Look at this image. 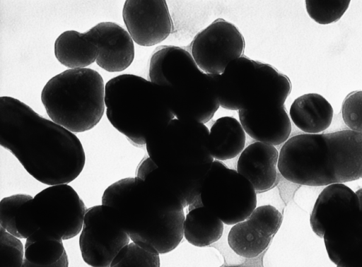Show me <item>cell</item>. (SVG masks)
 Segmentation results:
<instances>
[{"instance_id":"cell-1","label":"cell","mask_w":362,"mask_h":267,"mask_svg":"<svg viewBox=\"0 0 362 267\" xmlns=\"http://www.w3.org/2000/svg\"><path fill=\"white\" fill-rule=\"evenodd\" d=\"M0 145L33 178L49 186L74 181L86 163L83 145L73 132L13 97H0Z\"/></svg>"},{"instance_id":"cell-2","label":"cell","mask_w":362,"mask_h":267,"mask_svg":"<svg viewBox=\"0 0 362 267\" xmlns=\"http://www.w3.org/2000/svg\"><path fill=\"white\" fill-rule=\"evenodd\" d=\"M286 180L322 186L362 178V134L345 129L301 134L282 146L277 165Z\"/></svg>"},{"instance_id":"cell-3","label":"cell","mask_w":362,"mask_h":267,"mask_svg":"<svg viewBox=\"0 0 362 267\" xmlns=\"http://www.w3.org/2000/svg\"><path fill=\"white\" fill-rule=\"evenodd\" d=\"M110 123L135 146L146 141L175 117L163 87L134 74L110 79L105 87Z\"/></svg>"},{"instance_id":"cell-4","label":"cell","mask_w":362,"mask_h":267,"mask_svg":"<svg viewBox=\"0 0 362 267\" xmlns=\"http://www.w3.org/2000/svg\"><path fill=\"white\" fill-rule=\"evenodd\" d=\"M101 75L89 68L70 69L51 78L41 101L52 121L73 133L95 127L105 109Z\"/></svg>"},{"instance_id":"cell-5","label":"cell","mask_w":362,"mask_h":267,"mask_svg":"<svg viewBox=\"0 0 362 267\" xmlns=\"http://www.w3.org/2000/svg\"><path fill=\"white\" fill-rule=\"evenodd\" d=\"M204 124L175 118L147 139L146 148L158 168L186 182L205 180L214 158Z\"/></svg>"},{"instance_id":"cell-6","label":"cell","mask_w":362,"mask_h":267,"mask_svg":"<svg viewBox=\"0 0 362 267\" xmlns=\"http://www.w3.org/2000/svg\"><path fill=\"white\" fill-rule=\"evenodd\" d=\"M141 181L118 210L122 227L132 242L159 254L170 252L184 237V209L170 208L157 200Z\"/></svg>"},{"instance_id":"cell-7","label":"cell","mask_w":362,"mask_h":267,"mask_svg":"<svg viewBox=\"0 0 362 267\" xmlns=\"http://www.w3.org/2000/svg\"><path fill=\"white\" fill-rule=\"evenodd\" d=\"M87 209L75 189L68 184L48 186L24 203L16 216L21 238L42 230L62 239L81 232Z\"/></svg>"},{"instance_id":"cell-8","label":"cell","mask_w":362,"mask_h":267,"mask_svg":"<svg viewBox=\"0 0 362 267\" xmlns=\"http://www.w3.org/2000/svg\"><path fill=\"white\" fill-rule=\"evenodd\" d=\"M200 196L203 206L228 225L245 220L257 206L250 182L218 160L211 164Z\"/></svg>"},{"instance_id":"cell-9","label":"cell","mask_w":362,"mask_h":267,"mask_svg":"<svg viewBox=\"0 0 362 267\" xmlns=\"http://www.w3.org/2000/svg\"><path fill=\"white\" fill-rule=\"evenodd\" d=\"M129 241L117 209L104 205L87 209L79 237V248L86 263L91 267H110Z\"/></svg>"},{"instance_id":"cell-10","label":"cell","mask_w":362,"mask_h":267,"mask_svg":"<svg viewBox=\"0 0 362 267\" xmlns=\"http://www.w3.org/2000/svg\"><path fill=\"white\" fill-rule=\"evenodd\" d=\"M245 42L232 23L217 18L199 32L190 44V53L201 71L221 74L233 60L243 56Z\"/></svg>"},{"instance_id":"cell-11","label":"cell","mask_w":362,"mask_h":267,"mask_svg":"<svg viewBox=\"0 0 362 267\" xmlns=\"http://www.w3.org/2000/svg\"><path fill=\"white\" fill-rule=\"evenodd\" d=\"M169 107L175 118L205 124L220 107L216 74L193 73L164 88Z\"/></svg>"},{"instance_id":"cell-12","label":"cell","mask_w":362,"mask_h":267,"mask_svg":"<svg viewBox=\"0 0 362 267\" xmlns=\"http://www.w3.org/2000/svg\"><path fill=\"white\" fill-rule=\"evenodd\" d=\"M122 17L133 41L142 47L160 43L173 30V22L165 0H127Z\"/></svg>"},{"instance_id":"cell-13","label":"cell","mask_w":362,"mask_h":267,"mask_svg":"<svg viewBox=\"0 0 362 267\" xmlns=\"http://www.w3.org/2000/svg\"><path fill=\"white\" fill-rule=\"evenodd\" d=\"M330 261L337 267H356L362 263V210L352 208L336 215L324 235Z\"/></svg>"},{"instance_id":"cell-14","label":"cell","mask_w":362,"mask_h":267,"mask_svg":"<svg viewBox=\"0 0 362 267\" xmlns=\"http://www.w3.org/2000/svg\"><path fill=\"white\" fill-rule=\"evenodd\" d=\"M292 84L289 78L269 64L256 61V71L247 92L243 109L269 113L284 107Z\"/></svg>"},{"instance_id":"cell-15","label":"cell","mask_w":362,"mask_h":267,"mask_svg":"<svg viewBox=\"0 0 362 267\" xmlns=\"http://www.w3.org/2000/svg\"><path fill=\"white\" fill-rule=\"evenodd\" d=\"M98 45L96 64L108 72L127 69L134 59V44L128 31L114 22H101L86 32Z\"/></svg>"},{"instance_id":"cell-16","label":"cell","mask_w":362,"mask_h":267,"mask_svg":"<svg viewBox=\"0 0 362 267\" xmlns=\"http://www.w3.org/2000/svg\"><path fill=\"white\" fill-rule=\"evenodd\" d=\"M279 154L274 146L257 141L252 143L240 153L237 172L250 182L257 193L266 192L279 183Z\"/></svg>"},{"instance_id":"cell-17","label":"cell","mask_w":362,"mask_h":267,"mask_svg":"<svg viewBox=\"0 0 362 267\" xmlns=\"http://www.w3.org/2000/svg\"><path fill=\"white\" fill-rule=\"evenodd\" d=\"M256 71V61L242 56L230 61L221 74H216L220 106L226 109H243L244 101Z\"/></svg>"},{"instance_id":"cell-18","label":"cell","mask_w":362,"mask_h":267,"mask_svg":"<svg viewBox=\"0 0 362 267\" xmlns=\"http://www.w3.org/2000/svg\"><path fill=\"white\" fill-rule=\"evenodd\" d=\"M201 70L189 52L178 46L161 45L151 57L148 77L150 81L165 88Z\"/></svg>"},{"instance_id":"cell-19","label":"cell","mask_w":362,"mask_h":267,"mask_svg":"<svg viewBox=\"0 0 362 267\" xmlns=\"http://www.w3.org/2000/svg\"><path fill=\"white\" fill-rule=\"evenodd\" d=\"M240 122L245 133L257 142L272 146L284 143L291 133V122L284 106L269 113L238 110Z\"/></svg>"},{"instance_id":"cell-20","label":"cell","mask_w":362,"mask_h":267,"mask_svg":"<svg viewBox=\"0 0 362 267\" xmlns=\"http://www.w3.org/2000/svg\"><path fill=\"white\" fill-rule=\"evenodd\" d=\"M352 208H360L356 192L344 184L326 186L317 196L310 214L312 230L323 238L329 222L341 212Z\"/></svg>"},{"instance_id":"cell-21","label":"cell","mask_w":362,"mask_h":267,"mask_svg":"<svg viewBox=\"0 0 362 267\" xmlns=\"http://www.w3.org/2000/svg\"><path fill=\"white\" fill-rule=\"evenodd\" d=\"M334 116L331 104L318 93H306L291 104L289 117L293 123L305 134H320L330 126Z\"/></svg>"},{"instance_id":"cell-22","label":"cell","mask_w":362,"mask_h":267,"mask_svg":"<svg viewBox=\"0 0 362 267\" xmlns=\"http://www.w3.org/2000/svg\"><path fill=\"white\" fill-rule=\"evenodd\" d=\"M54 55L62 65L70 69H82L92 64L99 55V48L86 34L66 30L54 42Z\"/></svg>"},{"instance_id":"cell-23","label":"cell","mask_w":362,"mask_h":267,"mask_svg":"<svg viewBox=\"0 0 362 267\" xmlns=\"http://www.w3.org/2000/svg\"><path fill=\"white\" fill-rule=\"evenodd\" d=\"M246 133L233 117H222L212 124L209 135V151L214 160L234 158L245 149Z\"/></svg>"},{"instance_id":"cell-24","label":"cell","mask_w":362,"mask_h":267,"mask_svg":"<svg viewBox=\"0 0 362 267\" xmlns=\"http://www.w3.org/2000/svg\"><path fill=\"white\" fill-rule=\"evenodd\" d=\"M223 222L204 207L199 196L189 207L184 222V237L195 247H203L218 241L223 232Z\"/></svg>"},{"instance_id":"cell-25","label":"cell","mask_w":362,"mask_h":267,"mask_svg":"<svg viewBox=\"0 0 362 267\" xmlns=\"http://www.w3.org/2000/svg\"><path fill=\"white\" fill-rule=\"evenodd\" d=\"M272 239L249 219L233 225L228 235L231 249L238 256L247 259L260 255L269 247Z\"/></svg>"},{"instance_id":"cell-26","label":"cell","mask_w":362,"mask_h":267,"mask_svg":"<svg viewBox=\"0 0 362 267\" xmlns=\"http://www.w3.org/2000/svg\"><path fill=\"white\" fill-rule=\"evenodd\" d=\"M25 260L40 266L57 263L66 253L62 239L42 230H37L26 239Z\"/></svg>"},{"instance_id":"cell-27","label":"cell","mask_w":362,"mask_h":267,"mask_svg":"<svg viewBox=\"0 0 362 267\" xmlns=\"http://www.w3.org/2000/svg\"><path fill=\"white\" fill-rule=\"evenodd\" d=\"M159 254L136 242L124 247L110 267H160Z\"/></svg>"},{"instance_id":"cell-28","label":"cell","mask_w":362,"mask_h":267,"mask_svg":"<svg viewBox=\"0 0 362 267\" xmlns=\"http://www.w3.org/2000/svg\"><path fill=\"white\" fill-rule=\"evenodd\" d=\"M350 1L306 0L305 4L310 18L319 24L327 25L341 18L349 8Z\"/></svg>"},{"instance_id":"cell-29","label":"cell","mask_w":362,"mask_h":267,"mask_svg":"<svg viewBox=\"0 0 362 267\" xmlns=\"http://www.w3.org/2000/svg\"><path fill=\"white\" fill-rule=\"evenodd\" d=\"M0 267H22L25 249L19 238L0 227Z\"/></svg>"},{"instance_id":"cell-30","label":"cell","mask_w":362,"mask_h":267,"mask_svg":"<svg viewBox=\"0 0 362 267\" xmlns=\"http://www.w3.org/2000/svg\"><path fill=\"white\" fill-rule=\"evenodd\" d=\"M33 197L28 194H18L3 198L0 201V225L11 235L21 238L16 227V216L19 208Z\"/></svg>"},{"instance_id":"cell-31","label":"cell","mask_w":362,"mask_h":267,"mask_svg":"<svg viewBox=\"0 0 362 267\" xmlns=\"http://www.w3.org/2000/svg\"><path fill=\"white\" fill-rule=\"evenodd\" d=\"M265 235L273 237L282 222V215L274 206L263 205L253 210L248 217Z\"/></svg>"},{"instance_id":"cell-32","label":"cell","mask_w":362,"mask_h":267,"mask_svg":"<svg viewBox=\"0 0 362 267\" xmlns=\"http://www.w3.org/2000/svg\"><path fill=\"white\" fill-rule=\"evenodd\" d=\"M341 116L350 130L362 134V90L349 93L341 105Z\"/></svg>"},{"instance_id":"cell-33","label":"cell","mask_w":362,"mask_h":267,"mask_svg":"<svg viewBox=\"0 0 362 267\" xmlns=\"http://www.w3.org/2000/svg\"><path fill=\"white\" fill-rule=\"evenodd\" d=\"M141 180L136 177H127L112 184L103 192L102 205L118 210L124 200Z\"/></svg>"},{"instance_id":"cell-34","label":"cell","mask_w":362,"mask_h":267,"mask_svg":"<svg viewBox=\"0 0 362 267\" xmlns=\"http://www.w3.org/2000/svg\"><path fill=\"white\" fill-rule=\"evenodd\" d=\"M157 167V165L150 157H146L139 165L136 177L144 180L150 172Z\"/></svg>"},{"instance_id":"cell-35","label":"cell","mask_w":362,"mask_h":267,"mask_svg":"<svg viewBox=\"0 0 362 267\" xmlns=\"http://www.w3.org/2000/svg\"><path fill=\"white\" fill-rule=\"evenodd\" d=\"M23 265L25 267H69V260L66 253L62 258L56 263L49 266H40L35 265L28 262L24 259Z\"/></svg>"},{"instance_id":"cell-36","label":"cell","mask_w":362,"mask_h":267,"mask_svg":"<svg viewBox=\"0 0 362 267\" xmlns=\"http://www.w3.org/2000/svg\"><path fill=\"white\" fill-rule=\"evenodd\" d=\"M356 194L358 198L359 204H360V209L362 210V188L358 189L356 191Z\"/></svg>"},{"instance_id":"cell-37","label":"cell","mask_w":362,"mask_h":267,"mask_svg":"<svg viewBox=\"0 0 362 267\" xmlns=\"http://www.w3.org/2000/svg\"><path fill=\"white\" fill-rule=\"evenodd\" d=\"M356 267H362V263H361L359 265H358Z\"/></svg>"},{"instance_id":"cell-38","label":"cell","mask_w":362,"mask_h":267,"mask_svg":"<svg viewBox=\"0 0 362 267\" xmlns=\"http://www.w3.org/2000/svg\"><path fill=\"white\" fill-rule=\"evenodd\" d=\"M225 267H242V266H225Z\"/></svg>"}]
</instances>
